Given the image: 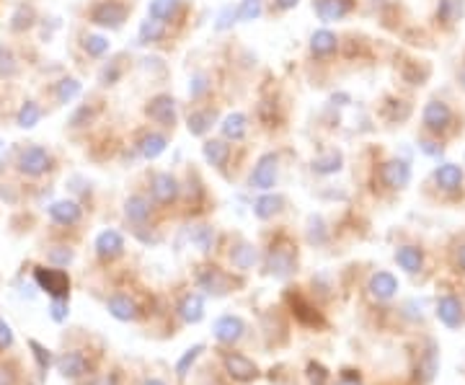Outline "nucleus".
I'll list each match as a JSON object with an SVG mask.
<instances>
[{
    "instance_id": "21",
    "label": "nucleus",
    "mask_w": 465,
    "mask_h": 385,
    "mask_svg": "<svg viewBox=\"0 0 465 385\" xmlns=\"http://www.w3.org/2000/svg\"><path fill=\"white\" fill-rule=\"evenodd\" d=\"M336 49H339V39L334 31H329V29L313 31V36H310V54L313 57H331Z\"/></svg>"
},
{
    "instance_id": "48",
    "label": "nucleus",
    "mask_w": 465,
    "mask_h": 385,
    "mask_svg": "<svg viewBox=\"0 0 465 385\" xmlns=\"http://www.w3.org/2000/svg\"><path fill=\"white\" fill-rule=\"evenodd\" d=\"M238 21V14H236V8L233 6H228V8H223L220 11V16H217V24H215V31H228L233 24Z\"/></svg>"
},
{
    "instance_id": "3",
    "label": "nucleus",
    "mask_w": 465,
    "mask_h": 385,
    "mask_svg": "<svg viewBox=\"0 0 465 385\" xmlns=\"http://www.w3.org/2000/svg\"><path fill=\"white\" fill-rule=\"evenodd\" d=\"M34 279L39 290H44L52 298H68L70 295V277L62 269H47V266H36Z\"/></svg>"
},
{
    "instance_id": "59",
    "label": "nucleus",
    "mask_w": 465,
    "mask_h": 385,
    "mask_svg": "<svg viewBox=\"0 0 465 385\" xmlns=\"http://www.w3.org/2000/svg\"><path fill=\"white\" fill-rule=\"evenodd\" d=\"M460 86L465 88V68H463V73H460Z\"/></svg>"
},
{
    "instance_id": "43",
    "label": "nucleus",
    "mask_w": 465,
    "mask_h": 385,
    "mask_svg": "<svg viewBox=\"0 0 465 385\" xmlns=\"http://www.w3.org/2000/svg\"><path fill=\"white\" fill-rule=\"evenodd\" d=\"M119 78H121V60L106 62L101 68V73H99V83H101V86H114Z\"/></svg>"
},
{
    "instance_id": "44",
    "label": "nucleus",
    "mask_w": 465,
    "mask_h": 385,
    "mask_svg": "<svg viewBox=\"0 0 465 385\" xmlns=\"http://www.w3.org/2000/svg\"><path fill=\"white\" fill-rule=\"evenodd\" d=\"M326 225H324V220L321 217H310V223H308V241L310 244H316V246H321V244H326Z\"/></svg>"
},
{
    "instance_id": "20",
    "label": "nucleus",
    "mask_w": 465,
    "mask_h": 385,
    "mask_svg": "<svg viewBox=\"0 0 465 385\" xmlns=\"http://www.w3.org/2000/svg\"><path fill=\"white\" fill-rule=\"evenodd\" d=\"M150 199L148 196H142V194H132L124 202V215H127V220L132 225H137V228H142V225L148 223V217H150Z\"/></svg>"
},
{
    "instance_id": "52",
    "label": "nucleus",
    "mask_w": 465,
    "mask_h": 385,
    "mask_svg": "<svg viewBox=\"0 0 465 385\" xmlns=\"http://www.w3.org/2000/svg\"><path fill=\"white\" fill-rule=\"evenodd\" d=\"M16 383V372L11 365H0V385H14Z\"/></svg>"
},
{
    "instance_id": "55",
    "label": "nucleus",
    "mask_w": 465,
    "mask_h": 385,
    "mask_svg": "<svg viewBox=\"0 0 465 385\" xmlns=\"http://www.w3.org/2000/svg\"><path fill=\"white\" fill-rule=\"evenodd\" d=\"M276 3V8H279V11H292V8H297V3H300V0H274Z\"/></svg>"
},
{
    "instance_id": "25",
    "label": "nucleus",
    "mask_w": 465,
    "mask_h": 385,
    "mask_svg": "<svg viewBox=\"0 0 465 385\" xmlns=\"http://www.w3.org/2000/svg\"><path fill=\"white\" fill-rule=\"evenodd\" d=\"M341 166H344V156H341V150H326L324 156L313 158V163H310V169H313V174H321V176H329V174H336V171H341Z\"/></svg>"
},
{
    "instance_id": "32",
    "label": "nucleus",
    "mask_w": 465,
    "mask_h": 385,
    "mask_svg": "<svg viewBox=\"0 0 465 385\" xmlns=\"http://www.w3.org/2000/svg\"><path fill=\"white\" fill-rule=\"evenodd\" d=\"M83 86L78 78H62L57 86H54V99L60 104H73L78 96H81Z\"/></svg>"
},
{
    "instance_id": "38",
    "label": "nucleus",
    "mask_w": 465,
    "mask_h": 385,
    "mask_svg": "<svg viewBox=\"0 0 465 385\" xmlns=\"http://www.w3.org/2000/svg\"><path fill=\"white\" fill-rule=\"evenodd\" d=\"M16 73H19V60L14 49L0 41V78H14Z\"/></svg>"
},
{
    "instance_id": "36",
    "label": "nucleus",
    "mask_w": 465,
    "mask_h": 385,
    "mask_svg": "<svg viewBox=\"0 0 465 385\" xmlns=\"http://www.w3.org/2000/svg\"><path fill=\"white\" fill-rule=\"evenodd\" d=\"M161 39H163V24L148 16V21H142L140 24L137 41H140V44H155V41H161Z\"/></svg>"
},
{
    "instance_id": "27",
    "label": "nucleus",
    "mask_w": 465,
    "mask_h": 385,
    "mask_svg": "<svg viewBox=\"0 0 465 385\" xmlns=\"http://www.w3.org/2000/svg\"><path fill=\"white\" fill-rule=\"evenodd\" d=\"M396 261L404 271L416 274V271L421 269V264H424V254H421V249H416V246H401V249L396 251Z\"/></svg>"
},
{
    "instance_id": "42",
    "label": "nucleus",
    "mask_w": 465,
    "mask_h": 385,
    "mask_svg": "<svg viewBox=\"0 0 465 385\" xmlns=\"http://www.w3.org/2000/svg\"><path fill=\"white\" fill-rule=\"evenodd\" d=\"M204 351V346L202 344H196V346H191L189 351H184V357L179 359V362H176V375H179V378H186V375H189V367L194 365L196 362V357H199V354H202Z\"/></svg>"
},
{
    "instance_id": "10",
    "label": "nucleus",
    "mask_w": 465,
    "mask_h": 385,
    "mask_svg": "<svg viewBox=\"0 0 465 385\" xmlns=\"http://www.w3.org/2000/svg\"><path fill=\"white\" fill-rule=\"evenodd\" d=\"M150 191H153L155 202L171 204V202H176V196H179V181H176V176L161 171V174H155L153 179H150Z\"/></svg>"
},
{
    "instance_id": "9",
    "label": "nucleus",
    "mask_w": 465,
    "mask_h": 385,
    "mask_svg": "<svg viewBox=\"0 0 465 385\" xmlns=\"http://www.w3.org/2000/svg\"><path fill=\"white\" fill-rule=\"evenodd\" d=\"M223 362H225V372H228L233 380H238V383H251V380L259 375V367L254 365L249 357L238 354V351H228Z\"/></svg>"
},
{
    "instance_id": "45",
    "label": "nucleus",
    "mask_w": 465,
    "mask_h": 385,
    "mask_svg": "<svg viewBox=\"0 0 465 385\" xmlns=\"http://www.w3.org/2000/svg\"><path fill=\"white\" fill-rule=\"evenodd\" d=\"M94 119V109L88 106V104H83V106H78L73 111V116H70V122H68V127H73V129H78V127H86L88 122Z\"/></svg>"
},
{
    "instance_id": "15",
    "label": "nucleus",
    "mask_w": 465,
    "mask_h": 385,
    "mask_svg": "<svg viewBox=\"0 0 465 385\" xmlns=\"http://www.w3.org/2000/svg\"><path fill=\"white\" fill-rule=\"evenodd\" d=\"M434 184L442 191H447V194L460 191V186H463V169H460L458 163H442L434 171Z\"/></svg>"
},
{
    "instance_id": "2",
    "label": "nucleus",
    "mask_w": 465,
    "mask_h": 385,
    "mask_svg": "<svg viewBox=\"0 0 465 385\" xmlns=\"http://www.w3.org/2000/svg\"><path fill=\"white\" fill-rule=\"evenodd\" d=\"M49 169H52V156L41 145H29L19 153V171L24 176L36 179V176L47 174Z\"/></svg>"
},
{
    "instance_id": "1",
    "label": "nucleus",
    "mask_w": 465,
    "mask_h": 385,
    "mask_svg": "<svg viewBox=\"0 0 465 385\" xmlns=\"http://www.w3.org/2000/svg\"><path fill=\"white\" fill-rule=\"evenodd\" d=\"M266 271L279 279L290 277L295 271V246L287 244V241H279V244L271 246L269 256H266Z\"/></svg>"
},
{
    "instance_id": "18",
    "label": "nucleus",
    "mask_w": 465,
    "mask_h": 385,
    "mask_svg": "<svg viewBox=\"0 0 465 385\" xmlns=\"http://www.w3.org/2000/svg\"><path fill=\"white\" fill-rule=\"evenodd\" d=\"M367 290H370V295L375 300H391L398 292V279L393 277L391 271H375L370 277Z\"/></svg>"
},
{
    "instance_id": "30",
    "label": "nucleus",
    "mask_w": 465,
    "mask_h": 385,
    "mask_svg": "<svg viewBox=\"0 0 465 385\" xmlns=\"http://www.w3.org/2000/svg\"><path fill=\"white\" fill-rule=\"evenodd\" d=\"M179 316L186 321V324H199L204 316V300L199 295H186L179 305Z\"/></svg>"
},
{
    "instance_id": "33",
    "label": "nucleus",
    "mask_w": 465,
    "mask_h": 385,
    "mask_svg": "<svg viewBox=\"0 0 465 385\" xmlns=\"http://www.w3.org/2000/svg\"><path fill=\"white\" fill-rule=\"evenodd\" d=\"M465 14V0H439V8H437V19L442 24H455L460 21Z\"/></svg>"
},
{
    "instance_id": "35",
    "label": "nucleus",
    "mask_w": 465,
    "mask_h": 385,
    "mask_svg": "<svg viewBox=\"0 0 465 385\" xmlns=\"http://www.w3.org/2000/svg\"><path fill=\"white\" fill-rule=\"evenodd\" d=\"M179 3H181V0H150L148 16L155 21H161V24H166V21H171V16L176 14Z\"/></svg>"
},
{
    "instance_id": "53",
    "label": "nucleus",
    "mask_w": 465,
    "mask_h": 385,
    "mask_svg": "<svg viewBox=\"0 0 465 385\" xmlns=\"http://www.w3.org/2000/svg\"><path fill=\"white\" fill-rule=\"evenodd\" d=\"M421 150H424L426 156H439V153H442V145H437V142H421Z\"/></svg>"
},
{
    "instance_id": "14",
    "label": "nucleus",
    "mask_w": 465,
    "mask_h": 385,
    "mask_svg": "<svg viewBox=\"0 0 465 385\" xmlns=\"http://www.w3.org/2000/svg\"><path fill=\"white\" fill-rule=\"evenodd\" d=\"M313 11L324 24L341 21L351 11V0H313Z\"/></svg>"
},
{
    "instance_id": "19",
    "label": "nucleus",
    "mask_w": 465,
    "mask_h": 385,
    "mask_svg": "<svg viewBox=\"0 0 465 385\" xmlns=\"http://www.w3.org/2000/svg\"><path fill=\"white\" fill-rule=\"evenodd\" d=\"M166 148H169V140H166V135H161V132H145V135H140V140H137V150H140V156L145 158V161H155L158 156L166 153Z\"/></svg>"
},
{
    "instance_id": "6",
    "label": "nucleus",
    "mask_w": 465,
    "mask_h": 385,
    "mask_svg": "<svg viewBox=\"0 0 465 385\" xmlns=\"http://www.w3.org/2000/svg\"><path fill=\"white\" fill-rule=\"evenodd\" d=\"M421 122H424L426 132H431V135L447 132V129H450V124H452V109L447 106L445 101L431 99V101L424 106V111H421Z\"/></svg>"
},
{
    "instance_id": "26",
    "label": "nucleus",
    "mask_w": 465,
    "mask_h": 385,
    "mask_svg": "<svg viewBox=\"0 0 465 385\" xmlns=\"http://www.w3.org/2000/svg\"><path fill=\"white\" fill-rule=\"evenodd\" d=\"M212 124H215V109H196V111L189 114V119H186V129L194 137L207 135L209 129H212Z\"/></svg>"
},
{
    "instance_id": "49",
    "label": "nucleus",
    "mask_w": 465,
    "mask_h": 385,
    "mask_svg": "<svg viewBox=\"0 0 465 385\" xmlns=\"http://www.w3.org/2000/svg\"><path fill=\"white\" fill-rule=\"evenodd\" d=\"M49 261L57 264V266H68V264L73 261V251H70L68 246H54V249L49 251Z\"/></svg>"
},
{
    "instance_id": "7",
    "label": "nucleus",
    "mask_w": 465,
    "mask_h": 385,
    "mask_svg": "<svg viewBox=\"0 0 465 385\" xmlns=\"http://www.w3.org/2000/svg\"><path fill=\"white\" fill-rule=\"evenodd\" d=\"M380 181L388 186V189H404L411 181V166L409 161H401V158H393V161H385L380 166Z\"/></svg>"
},
{
    "instance_id": "23",
    "label": "nucleus",
    "mask_w": 465,
    "mask_h": 385,
    "mask_svg": "<svg viewBox=\"0 0 465 385\" xmlns=\"http://www.w3.org/2000/svg\"><path fill=\"white\" fill-rule=\"evenodd\" d=\"M220 132H223L225 140H243L246 137V132H249V116L241 114V111H233V114H228L223 119V124H220Z\"/></svg>"
},
{
    "instance_id": "5",
    "label": "nucleus",
    "mask_w": 465,
    "mask_h": 385,
    "mask_svg": "<svg viewBox=\"0 0 465 385\" xmlns=\"http://www.w3.org/2000/svg\"><path fill=\"white\" fill-rule=\"evenodd\" d=\"M276 171H279V158H276V153H264L256 161V166H254V171H251V179H249L251 189L269 191L276 184Z\"/></svg>"
},
{
    "instance_id": "24",
    "label": "nucleus",
    "mask_w": 465,
    "mask_h": 385,
    "mask_svg": "<svg viewBox=\"0 0 465 385\" xmlns=\"http://www.w3.org/2000/svg\"><path fill=\"white\" fill-rule=\"evenodd\" d=\"M196 282H199V287H202L204 292H209V295H223V292H228V279H225L223 274H220V269H215V266H204V269L199 271Z\"/></svg>"
},
{
    "instance_id": "60",
    "label": "nucleus",
    "mask_w": 465,
    "mask_h": 385,
    "mask_svg": "<svg viewBox=\"0 0 465 385\" xmlns=\"http://www.w3.org/2000/svg\"><path fill=\"white\" fill-rule=\"evenodd\" d=\"M0 145H3V140H0Z\"/></svg>"
},
{
    "instance_id": "28",
    "label": "nucleus",
    "mask_w": 465,
    "mask_h": 385,
    "mask_svg": "<svg viewBox=\"0 0 465 385\" xmlns=\"http://www.w3.org/2000/svg\"><path fill=\"white\" fill-rule=\"evenodd\" d=\"M109 313L116 318V321H135L137 318V305L127 298V295H111L106 303Z\"/></svg>"
},
{
    "instance_id": "54",
    "label": "nucleus",
    "mask_w": 465,
    "mask_h": 385,
    "mask_svg": "<svg viewBox=\"0 0 465 385\" xmlns=\"http://www.w3.org/2000/svg\"><path fill=\"white\" fill-rule=\"evenodd\" d=\"M88 385H116L114 375H104V378H94Z\"/></svg>"
},
{
    "instance_id": "22",
    "label": "nucleus",
    "mask_w": 465,
    "mask_h": 385,
    "mask_svg": "<svg viewBox=\"0 0 465 385\" xmlns=\"http://www.w3.org/2000/svg\"><path fill=\"white\" fill-rule=\"evenodd\" d=\"M202 153H204V161L209 163V166H215V169L223 171L225 166H228L230 161V145L225 140H207L202 145Z\"/></svg>"
},
{
    "instance_id": "37",
    "label": "nucleus",
    "mask_w": 465,
    "mask_h": 385,
    "mask_svg": "<svg viewBox=\"0 0 465 385\" xmlns=\"http://www.w3.org/2000/svg\"><path fill=\"white\" fill-rule=\"evenodd\" d=\"M109 39L104 34H86L83 36V49H86L88 57H104L109 52Z\"/></svg>"
},
{
    "instance_id": "46",
    "label": "nucleus",
    "mask_w": 465,
    "mask_h": 385,
    "mask_svg": "<svg viewBox=\"0 0 465 385\" xmlns=\"http://www.w3.org/2000/svg\"><path fill=\"white\" fill-rule=\"evenodd\" d=\"M68 298H52V303H49V316H52V321H57V324H62V321H68Z\"/></svg>"
},
{
    "instance_id": "8",
    "label": "nucleus",
    "mask_w": 465,
    "mask_h": 385,
    "mask_svg": "<svg viewBox=\"0 0 465 385\" xmlns=\"http://www.w3.org/2000/svg\"><path fill=\"white\" fill-rule=\"evenodd\" d=\"M145 114H148L153 122L163 124V127H174V124H176V101H174V96H169V94L153 96V99L148 101V106H145Z\"/></svg>"
},
{
    "instance_id": "13",
    "label": "nucleus",
    "mask_w": 465,
    "mask_h": 385,
    "mask_svg": "<svg viewBox=\"0 0 465 385\" xmlns=\"http://www.w3.org/2000/svg\"><path fill=\"white\" fill-rule=\"evenodd\" d=\"M215 339L217 341H223V344H236L238 339L243 336L246 331V324H243L238 316H220L215 321Z\"/></svg>"
},
{
    "instance_id": "29",
    "label": "nucleus",
    "mask_w": 465,
    "mask_h": 385,
    "mask_svg": "<svg viewBox=\"0 0 465 385\" xmlns=\"http://www.w3.org/2000/svg\"><path fill=\"white\" fill-rule=\"evenodd\" d=\"M282 207H284L282 194H264L254 202V215H256L259 220H269L276 212H282Z\"/></svg>"
},
{
    "instance_id": "58",
    "label": "nucleus",
    "mask_w": 465,
    "mask_h": 385,
    "mask_svg": "<svg viewBox=\"0 0 465 385\" xmlns=\"http://www.w3.org/2000/svg\"><path fill=\"white\" fill-rule=\"evenodd\" d=\"M142 385H166V383H163V380H155V378H150V380H145V383H142Z\"/></svg>"
},
{
    "instance_id": "51",
    "label": "nucleus",
    "mask_w": 465,
    "mask_h": 385,
    "mask_svg": "<svg viewBox=\"0 0 465 385\" xmlns=\"http://www.w3.org/2000/svg\"><path fill=\"white\" fill-rule=\"evenodd\" d=\"M11 344H14V331H11V326L0 318V349H8Z\"/></svg>"
},
{
    "instance_id": "56",
    "label": "nucleus",
    "mask_w": 465,
    "mask_h": 385,
    "mask_svg": "<svg viewBox=\"0 0 465 385\" xmlns=\"http://www.w3.org/2000/svg\"><path fill=\"white\" fill-rule=\"evenodd\" d=\"M339 385H359V378H357V375H344Z\"/></svg>"
},
{
    "instance_id": "12",
    "label": "nucleus",
    "mask_w": 465,
    "mask_h": 385,
    "mask_svg": "<svg viewBox=\"0 0 465 385\" xmlns=\"http://www.w3.org/2000/svg\"><path fill=\"white\" fill-rule=\"evenodd\" d=\"M49 217H52L57 225H78L83 217V210L81 204L75 202V199H60V202H52L49 204Z\"/></svg>"
},
{
    "instance_id": "50",
    "label": "nucleus",
    "mask_w": 465,
    "mask_h": 385,
    "mask_svg": "<svg viewBox=\"0 0 465 385\" xmlns=\"http://www.w3.org/2000/svg\"><path fill=\"white\" fill-rule=\"evenodd\" d=\"M209 91V78L207 75H194V81H191V86H189V94H191V99H202L204 94Z\"/></svg>"
},
{
    "instance_id": "34",
    "label": "nucleus",
    "mask_w": 465,
    "mask_h": 385,
    "mask_svg": "<svg viewBox=\"0 0 465 385\" xmlns=\"http://www.w3.org/2000/svg\"><path fill=\"white\" fill-rule=\"evenodd\" d=\"M41 119V106L36 101H26L24 106L19 109V114H16V124L21 129H34Z\"/></svg>"
},
{
    "instance_id": "11",
    "label": "nucleus",
    "mask_w": 465,
    "mask_h": 385,
    "mask_svg": "<svg viewBox=\"0 0 465 385\" xmlns=\"http://www.w3.org/2000/svg\"><path fill=\"white\" fill-rule=\"evenodd\" d=\"M94 249H96V254H99V259L111 261V259L121 256V251H124V238H121L119 230H104V233L96 236Z\"/></svg>"
},
{
    "instance_id": "47",
    "label": "nucleus",
    "mask_w": 465,
    "mask_h": 385,
    "mask_svg": "<svg viewBox=\"0 0 465 385\" xmlns=\"http://www.w3.org/2000/svg\"><path fill=\"white\" fill-rule=\"evenodd\" d=\"M29 346H31V351H34V359L39 362V367L47 372L49 365H52V354H49V349H44V346H41L39 341H34V339H29Z\"/></svg>"
},
{
    "instance_id": "4",
    "label": "nucleus",
    "mask_w": 465,
    "mask_h": 385,
    "mask_svg": "<svg viewBox=\"0 0 465 385\" xmlns=\"http://www.w3.org/2000/svg\"><path fill=\"white\" fill-rule=\"evenodd\" d=\"M127 21V6H121L116 0H101L91 8V24L101 29H119Z\"/></svg>"
},
{
    "instance_id": "41",
    "label": "nucleus",
    "mask_w": 465,
    "mask_h": 385,
    "mask_svg": "<svg viewBox=\"0 0 465 385\" xmlns=\"http://www.w3.org/2000/svg\"><path fill=\"white\" fill-rule=\"evenodd\" d=\"M189 238H191V244H194L199 251H209L215 233H212V228H209V225H196V228H191Z\"/></svg>"
},
{
    "instance_id": "39",
    "label": "nucleus",
    "mask_w": 465,
    "mask_h": 385,
    "mask_svg": "<svg viewBox=\"0 0 465 385\" xmlns=\"http://www.w3.org/2000/svg\"><path fill=\"white\" fill-rule=\"evenodd\" d=\"M34 21H36L34 8H31V6H21L19 11L14 14V19H11V29H14V31H26V29L34 26Z\"/></svg>"
},
{
    "instance_id": "40",
    "label": "nucleus",
    "mask_w": 465,
    "mask_h": 385,
    "mask_svg": "<svg viewBox=\"0 0 465 385\" xmlns=\"http://www.w3.org/2000/svg\"><path fill=\"white\" fill-rule=\"evenodd\" d=\"M238 21H256L264 14V0H243L236 8Z\"/></svg>"
},
{
    "instance_id": "16",
    "label": "nucleus",
    "mask_w": 465,
    "mask_h": 385,
    "mask_svg": "<svg viewBox=\"0 0 465 385\" xmlns=\"http://www.w3.org/2000/svg\"><path fill=\"white\" fill-rule=\"evenodd\" d=\"M57 370H60L62 378L68 380H78L88 372V359L83 351H65L60 359H57Z\"/></svg>"
},
{
    "instance_id": "31",
    "label": "nucleus",
    "mask_w": 465,
    "mask_h": 385,
    "mask_svg": "<svg viewBox=\"0 0 465 385\" xmlns=\"http://www.w3.org/2000/svg\"><path fill=\"white\" fill-rule=\"evenodd\" d=\"M256 249L251 244H241V246H236V249L230 251V261H233V266L236 269H241V271H249L254 264H256Z\"/></svg>"
},
{
    "instance_id": "57",
    "label": "nucleus",
    "mask_w": 465,
    "mask_h": 385,
    "mask_svg": "<svg viewBox=\"0 0 465 385\" xmlns=\"http://www.w3.org/2000/svg\"><path fill=\"white\" fill-rule=\"evenodd\" d=\"M458 266H460V271L465 274V246H460V251H458Z\"/></svg>"
},
{
    "instance_id": "17",
    "label": "nucleus",
    "mask_w": 465,
    "mask_h": 385,
    "mask_svg": "<svg viewBox=\"0 0 465 385\" xmlns=\"http://www.w3.org/2000/svg\"><path fill=\"white\" fill-rule=\"evenodd\" d=\"M437 318L447 326V329H458V326L463 324V303H460L455 295H445V298H439Z\"/></svg>"
}]
</instances>
